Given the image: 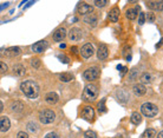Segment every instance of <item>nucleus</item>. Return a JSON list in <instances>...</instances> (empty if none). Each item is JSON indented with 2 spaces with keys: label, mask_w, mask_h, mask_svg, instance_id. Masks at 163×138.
Here are the masks:
<instances>
[{
  "label": "nucleus",
  "mask_w": 163,
  "mask_h": 138,
  "mask_svg": "<svg viewBox=\"0 0 163 138\" xmlns=\"http://www.w3.org/2000/svg\"><path fill=\"white\" fill-rule=\"evenodd\" d=\"M20 89L21 91L25 93L26 97L31 98V99H34L39 96V87L38 85L32 81V80H25L20 84Z\"/></svg>",
  "instance_id": "f257e3e1"
},
{
  "label": "nucleus",
  "mask_w": 163,
  "mask_h": 138,
  "mask_svg": "<svg viewBox=\"0 0 163 138\" xmlns=\"http://www.w3.org/2000/svg\"><path fill=\"white\" fill-rule=\"evenodd\" d=\"M98 96V87L94 84H89L85 86L84 92H83V98L88 101H95Z\"/></svg>",
  "instance_id": "f03ea898"
},
{
  "label": "nucleus",
  "mask_w": 163,
  "mask_h": 138,
  "mask_svg": "<svg viewBox=\"0 0 163 138\" xmlns=\"http://www.w3.org/2000/svg\"><path fill=\"white\" fill-rule=\"evenodd\" d=\"M141 112L145 117H155L158 113V107L155 104H151V103H144L142 106H141Z\"/></svg>",
  "instance_id": "7ed1b4c3"
},
{
  "label": "nucleus",
  "mask_w": 163,
  "mask_h": 138,
  "mask_svg": "<svg viewBox=\"0 0 163 138\" xmlns=\"http://www.w3.org/2000/svg\"><path fill=\"white\" fill-rule=\"evenodd\" d=\"M54 118H56V115L52 110H43L39 115V121L44 124H51L54 121Z\"/></svg>",
  "instance_id": "20e7f679"
},
{
  "label": "nucleus",
  "mask_w": 163,
  "mask_h": 138,
  "mask_svg": "<svg viewBox=\"0 0 163 138\" xmlns=\"http://www.w3.org/2000/svg\"><path fill=\"white\" fill-rule=\"evenodd\" d=\"M99 70L97 69V67H90L86 71H84V73H83V78L85 80H88V81H92V80L97 79L98 77H99Z\"/></svg>",
  "instance_id": "39448f33"
},
{
  "label": "nucleus",
  "mask_w": 163,
  "mask_h": 138,
  "mask_svg": "<svg viewBox=\"0 0 163 138\" xmlns=\"http://www.w3.org/2000/svg\"><path fill=\"white\" fill-rule=\"evenodd\" d=\"M94 52H95V47H94V45L92 44H85L82 46L80 48V54H82V57L85 59L90 58L91 56H94Z\"/></svg>",
  "instance_id": "423d86ee"
},
{
  "label": "nucleus",
  "mask_w": 163,
  "mask_h": 138,
  "mask_svg": "<svg viewBox=\"0 0 163 138\" xmlns=\"http://www.w3.org/2000/svg\"><path fill=\"white\" fill-rule=\"evenodd\" d=\"M83 118L88 122H91L95 118V111L91 106H85L83 109Z\"/></svg>",
  "instance_id": "0eeeda50"
},
{
  "label": "nucleus",
  "mask_w": 163,
  "mask_h": 138,
  "mask_svg": "<svg viewBox=\"0 0 163 138\" xmlns=\"http://www.w3.org/2000/svg\"><path fill=\"white\" fill-rule=\"evenodd\" d=\"M48 44L46 42H44V40H40V42H36V44H33V46H32V50L34 51L36 53H42L44 52L46 48H48Z\"/></svg>",
  "instance_id": "6e6552de"
},
{
  "label": "nucleus",
  "mask_w": 163,
  "mask_h": 138,
  "mask_svg": "<svg viewBox=\"0 0 163 138\" xmlns=\"http://www.w3.org/2000/svg\"><path fill=\"white\" fill-rule=\"evenodd\" d=\"M77 11H78L79 14H88V13L94 11V7L90 6L89 4H86V2H80L77 6Z\"/></svg>",
  "instance_id": "1a4fd4ad"
},
{
  "label": "nucleus",
  "mask_w": 163,
  "mask_h": 138,
  "mask_svg": "<svg viewBox=\"0 0 163 138\" xmlns=\"http://www.w3.org/2000/svg\"><path fill=\"white\" fill-rule=\"evenodd\" d=\"M66 37V30L64 28V27H60V28H58L54 31L53 33V39H54V42H62L63 39H65Z\"/></svg>",
  "instance_id": "9d476101"
},
{
  "label": "nucleus",
  "mask_w": 163,
  "mask_h": 138,
  "mask_svg": "<svg viewBox=\"0 0 163 138\" xmlns=\"http://www.w3.org/2000/svg\"><path fill=\"white\" fill-rule=\"evenodd\" d=\"M11 127V121L7 117H1L0 118V130L1 132H6L8 131V129Z\"/></svg>",
  "instance_id": "9b49d317"
},
{
  "label": "nucleus",
  "mask_w": 163,
  "mask_h": 138,
  "mask_svg": "<svg viewBox=\"0 0 163 138\" xmlns=\"http://www.w3.org/2000/svg\"><path fill=\"white\" fill-rule=\"evenodd\" d=\"M120 16H121V12H120V10L116 7V8H112V10L109 12L108 18H109V20H110L111 22H117L118 19H120Z\"/></svg>",
  "instance_id": "f8f14e48"
},
{
  "label": "nucleus",
  "mask_w": 163,
  "mask_h": 138,
  "mask_svg": "<svg viewBox=\"0 0 163 138\" xmlns=\"http://www.w3.org/2000/svg\"><path fill=\"white\" fill-rule=\"evenodd\" d=\"M132 92L135 93V96L137 97H141V96H144L145 92H147V89L143 84H136L132 89Z\"/></svg>",
  "instance_id": "ddd939ff"
},
{
  "label": "nucleus",
  "mask_w": 163,
  "mask_h": 138,
  "mask_svg": "<svg viewBox=\"0 0 163 138\" xmlns=\"http://www.w3.org/2000/svg\"><path fill=\"white\" fill-rule=\"evenodd\" d=\"M82 37H83V32L80 31L79 28H72L71 32H70V39L71 40L77 42V40H80Z\"/></svg>",
  "instance_id": "4468645a"
},
{
  "label": "nucleus",
  "mask_w": 163,
  "mask_h": 138,
  "mask_svg": "<svg viewBox=\"0 0 163 138\" xmlns=\"http://www.w3.org/2000/svg\"><path fill=\"white\" fill-rule=\"evenodd\" d=\"M138 6H135V7H132V8H129V10L126 11V18L128 19H130V20H135L138 16Z\"/></svg>",
  "instance_id": "2eb2a0df"
},
{
  "label": "nucleus",
  "mask_w": 163,
  "mask_h": 138,
  "mask_svg": "<svg viewBox=\"0 0 163 138\" xmlns=\"http://www.w3.org/2000/svg\"><path fill=\"white\" fill-rule=\"evenodd\" d=\"M108 56H109L108 47H106V46H100V47L98 48V51H97V57H98V59L105 60V59L108 58Z\"/></svg>",
  "instance_id": "dca6fc26"
},
{
  "label": "nucleus",
  "mask_w": 163,
  "mask_h": 138,
  "mask_svg": "<svg viewBox=\"0 0 163 138\" xmlns=\"http://www.w3.org/2000/svg\"><path fill=\"white\" fill-rule=\"evenodd\" d=\"M45 101H48V104H56L58 101H59V96L56 93V92H50L46 95L45 97Z\"/></svg>",
  "instance_id": "f3484780"
},
{
  "label": "nucleus",
  "mask_w": 163,
  "mask_h": 138,
  "mask_svg": "<svg viewBox=\"0 0 163 138\" xmlns=\"http://www.w3.org/2000/svg\"><path fill=\"white\" fill-rule=\"evenodd\" d=\"M148 6L155 11H163V1H150L148 2Z\"/></svg>",
  "instance_id": "a211bd4d"
},
{
  "label": "nucleus",
  "mask_w": 163,
  "mask_h": 138,
  "mask_svg": "<svg viewBox=\"0 0 163 138\" xmlns=\"http://www.w3.org/2000/svg\"><path fill=\"white\" fill-rule=\"evenodd\" d=\"M151 80H153V77H151L150 73H147V72H145V73L141 74V83H142V84H150Z\"/></svg>",
  "instance_id": "6ab92c4d"
},
{
  "label": "nucleus",
  "mask_w": 163,
  "mask_h": 138,
  "mask_svg": "<svg viewBox=\"0 0 163 138\" xmlns=\"http://www.w3.org/2000/svg\"><path fill=\"white\" fill-rule=\"evenodd\" d=\"M13 72H14V74H18V76H24L25 74V67L20 64H17L13 67Z\"/></svg>",
  "instance_id": "aec40b11"
},
{
  "label": "nucleus",
  "mask_w": 163,
  "mask_h": 138,
  "mask_svg": "<svg viewBox=\"0 0 163 138\" xmlns=\"http://www.w3.org/2000/svg\"><path fill=\"white\" fill-rule=\"evenodd\" d=\"M131 122L134 123V124H140V123L142 122V116L138 113V112H134L131 115Z\"/></svg>",
  "instance_id": "412c9836"
},
{
  "label": "nucleus",
  "mask_w": 163,
  "mask_h": 138,
  "mask_svg": "<svg viewBox=\"0 0 163 138\" xmlns=\"http://www.w3.org/2000/svg\"><path fill=\"white\" fill-rule=\"evenodd\" d=\"M20 53V48L14 46V47H11L7 50V56H11V57H14V56H18Z\"/></svg>",
  "instance_id": "4be33fe9"
},
{
  "label": "nucleus",
  "mask_w": 163,
  "mask_h": 138,
  "mask_svg": "<svg viewBox=\"0 0 163 138\" xmlns=\"http://www.w3.org/2000/svg\"><path fill=\"white\" fill-rule=\"evenodd\" d=\"M155 136V130L154 129H148L142 135V138H154Z\"/></svg>",
  "instance_id": "5701e85b"
},
{
  "label": "nucleus",
  "mask_w": 163,
  "mask_h": 138,
  "mask_svg": "<svg viewBox=\"0 0 163 138\" xmlns=\"http://www.w3.org/2000/svg\"><path fill=\"white\" fill-rule=\"evenodd\" d=\"M59 78L62 81H71V80L74 79V76L70 73H62L59 74Z\"/></svg>",
  "instance_id": "b1692460"
},
{
  "label": "nucleus",
  "mask_w": 163,
  "mask_h": 138,
  "mask_svg": "<svg viewBox=\"0 0 163 138\" xmlns=\"http://www.w3.org/2000/svg\"><path fill=\"white\" fill-rule=\"evenodd\" d=\"M117 97H118V99H120V101H122V103H125V101H128V95L125 93V91L120 90L118 91V93H117Z\"/></svg>",
  "instance_id": "393cba45"
},
{
  "label": "nucleus",
  "mask_w": 163,
  "mask_h": 138,
  "mask_svg": "<svg viewBox=\"0 0 163 138\" xmlns=\"http://www.w3.org/2000/svg\"><path fill=\"white\" fill-rule=\"evenodd\" d=\"M12 110L14 112H20L23 110V104H21L20 101H14L12 104Z\"/></svg>",
  "instance_id": "a878e982"
},
{
  "label": "nucleus",
  "mask_w": 163,
  "mask_h": 138,
  "mask_svg": "<svg viewBox=\"0 0 163 138\" xmlns=\"http://www.w3.org/2000/svg\"><path fill=\"white\" fill-rule=\"evenodd\" d=\"M85 21L89 22L91 26H96V24H97V19H96V17H88V18H85Z\"/></svg>",
  "instance_id": "bb28decb"
},
{
  "label": "nucleus",
  "mask_w": 163,
  "mask_h": 138,
  "mask_svg": "<svg viewBox=\"0 0 163 138\" xmlns=\"http://www.w3.org/2000/svg\"><path fill=\"white\" fill-rule=\"evenodd\" d=\"M98 111L99 112H106V107H105V101H100L98 103Z\"/></svg>",
  "instance_id": "cd10ccee"
},
{
  "label": "nucleus",
  "mask_w": 163,
  "mask_h": 138,
  "mask_svg": "<svg viewBox=\"0 0 163 138\" xmlns=\"http://www.w3.org/2000/svg\"><path fill=\"white\" fill-rule=\"evenodd\" d=\"M27 129H28L30 131H32V132H37V130H38L37 125H36L33 122H31V123H28V124H27Z\"/></svg>",
  "instance_id": "c85d7f7f"
},
{
  "label": "nucleus",
  "mask_w": 163,
  "mask_h": 138,
  "mask_svg": "<svg viewBox=\"0 0 163 138\" xmlns=\"http://www.w3.org/2000/svg\"><path fill=\"white\" fill-rule=\"evenodd\" d=\"M58 59L64 64H69L70 63V59L66 57V56H64V54H58Z\"/></svg>",
  "instance_id": "c756f323"
},
{
  "label": "nucleus",
  "mask_w": 163,
  "mask_h": 138,
  "mask_svg": "<svg viewBox=\"0 0 163 138\" xmlns=\"http://www.w3.org/2000/svg\"><path fill=\"white\" fill-rule=\"evenodd\" d=\"M40 64L42 63H40L39 59H32L31 60V65L34 67V69H39V67H40Z\"/></svg>",
  "instance_id": "7c9ffc66"
},
{
  "label": "nucleus",
  "mask_w": 163,
  "mask_h": 138,
  "mask_svg": "<svg viewBox=\"0 0 163 138\" xmlns=\"http://www.w3.org/2000/svg\"><path fill=\"white\" fill-rule=\"evenodd\" d=\"M94 4H95L96 6H98V7H103V6H105L106 4H108V1H106V0H100V1L96 0Z\"/></svg>",
  "instance_id": "2f4dec72"
},
{
  "label": "nucleus",
  "mask_w": 163,
  "mask_h": 138,
  "mask_svg": "<svg viewBox=\"0 0 163 138\" xmlns=\"http://www.w3.org/2000/svg\"><path fill=\"white\" fill-rule=\"evenodd\" d=\"M85 138H97V135L94 131H86L85 132Z\"/></svg>",
  "instance_id": "473e14b6"
},
{
  "label": "nucleus",
  "mask_w": 163,
  "mask_h": 138,
  "mask_svg": "<svg viewBox=\"0 0 163 138\" xmlns=\"http://www.w3.org/2000/svg\"><path fill=\"white\" fill-rule=\"evenodd\" d=\"M138 18H140V19H138V24H140V25H143V24H144V21H145V14L141 12V14H140Z\"/></svg>",
  "instance_id": "72a5a7b5"
},
{
  "label": "nucleus",
  "mask_w": 163,
  "mask_h": 138,
  "mask_svg": "<svg viewBox=\"0 0 163 138\" xmlns=\"http://www.w3.org/2000/svg\"><path fill=\"white\" fill-rule=\"evenodd\" d=\"M45 138H60V137H59V135H58V133L50 132V133H48V135L45 136Z\"/></svg>",
  "instance_id": "f704fd0d"
},
{
  "label": "nucleus",
  "mask_w": 163,
  "mask_h": 138,
  "mask_svg": "<svg viewBox=\"0 0 163 138\" xmlns=\"http://www.w3.org/2000/svg\"><path fill=\"white\" fill-rule=\"evenodd\" d=\"M17 138H28V135L26 132H24V131H21V132L18 133Z\"/></svg>",
  "instance_id": "c9c22d12"
},
{
  "label": "nucleus",
  "mask_w": 163,
  "mask_h": 138,
  "mask_svg": "<svg viewBox=\"0 0 163 138\" xmlns=\"http://www.w3.org/2000/svg\"><path fill=\"white\" fill-rule=\"evenodd\" d=\"M148 20L150 21V22H153L155 20V16H154V13H148Z\"/></svg>",
  "instance_id": "e433bc0d"
},
{
  "label": "nucleus",
  "mask_w": 163,
  "mask_h": 138,
  "mask_svg": "<svg viewBox=\"0 0 163 138\" xmlns=\"http://www.w3.org/2000/svg\"><path fill=\"white\" fill-rule=\"evenodd\" d=\"M8 6H10V2H3V4H1V6H0V10L4 11L6 7H8Z\"/></svg>",
  "instance_id": "4c0bfd02"
},
{
  "label": "nucleus",
  "mask_w": 163,
  "mask_h": 138,
  "mask_svg": "<svg viewBox=\"0 0 163 138\" xmlns=\"http://www.w3.org/2000/svg\"><path fill=\"white\" fill-rule=\"evenodd\" d=\"M7 70V66H6L5 63H1V73H5V71Z\"/></svg>",
  "instance_id": "58836bf2"
},
{
  "label": "nucleus",
  "mask_w": 163,
  "mask_h": 138,
  "mask_svg": "<svg viewBox=\"0 0 163 138\" xmlns=\"http://www.w3.org/2000/svg\"><path fill=\"white\" fill-rule=\"evenodd\" d=\"M136 73H137V71L135 70V71L132 72V76L130 77V79H135V78H136Z\"/></svg>",
  "instance_id": "ea45409f"
},
{
  "label": "nucleus",
  "mask_w": 163,
  "mask_h": 138,
  "mask_svg": "<svg viewBox=\"0 0 163 138\" xmlns=\"http://www.w3.org/2000/svg\"><path fill=\"white\" fill-rule=\"evenodd\" d=\"M71 52H72V53H77V52H78V50H77V47H76V46H74V47L71 48Z\"/></svg>",
  "instance_id": "a19ab883"
},
{
  "label": "nucleus",
  "mask_w": 163,
  "mask_h": 138,
  "mask_svg": "<svg viewBox=\"0 0 163 138\" xmlns=\"http://www.w3.org/2000/svg\"><path fill=\"white\" fill-rule=\"evenodd\" d=\"M122 72H123V74H125L126 72H128V69H126V67H123V69H122Z\"/></svg>",
  "instance_id": "79ce46f5"
},
{
  "label": "nucleus",
  "mask_w": 163,
  "mask_h": 138,
  "mask_svg": "<svg viewBox=\"0 0 163 138\" xmlns=\"http://www.w3.org/2000/svg\"><path fill=\"white\" fill-rule=\"evenodd\" d=\"M34 4V1H30V2H27V5H26V8L28 7V6H31V5H33Z\"/></svg>",
  "instance_id": "37998d69"
},
{
  "label": "nucleus",
  "mask_w": 163,
  "mask_h": 138,
  "mask_svg": "<svg viewBox=\"0 0 163 138\" xmlns=\"http://www.w3.org/2000/svg\"><path fill=\"white\" fill-rule=\"evenodd\" d=\"M4 110V104H3V101L0 103V111H3Z\"/></svg>",
  "instance_id": "c03bdc74"
},
{
  "label": "nucleus",
  "mask_w": 163,
  "mask_h": 138,
  "mask_svg": "<svg viewBox=\"0 0 163 138\" xmlns=\"http://www.w3.org/2000/svg\"><path fill=\"white\" fill-rule=\"evenodd\" d=\"M157 138H163V131H161V132L158 133V136H157Z\"/></svg>",
  "instance_id": "a18cd8bd"
},
{
  "label": "nucleus",
  "mask_w": 163,
  "mask_h": 138,
  "mask_svg": "<svg viewBox=\"0 0 163 138\" xmlns=\"http://www.w3.org/2000/svg\"><path fill=\"white\" fill-rule=\"evenodd\" d=\"M126 60H128V62H130V60H131V54H128V57H126Z\"/></svg>",
  "instance_id": "49530a36"
},
{
  "label": "nucleus",
  "mask_w": 163,
  "mask_h": 138,
  "mask_svg": "<svg viewBox=\"0 0 163 138\" xmlns=\"http://www.w3.org/2000/svg\"><path fill=\"white\" fill-rule=\"evenodd\" d=\"M60 48H65L66 47V44H60V46H59Z\"/></svg>",
  "instance_id": "de8ad7c7"
},
{
  "label": "nucleus",
  "mask_w": 163,
  "mask_h": 138,
  "mask_svg": "<svg viewBox=\"0 0 163 138\" xmlns=\"http://www.w3.org/2000/svg\"><path fill=\"white\" fill-rule=\"evenodd\" d=\"M123 67H122V65H117V70H122Z\"/></svg>",
  "instance_id": "09e8293b"
}]
</instances>
